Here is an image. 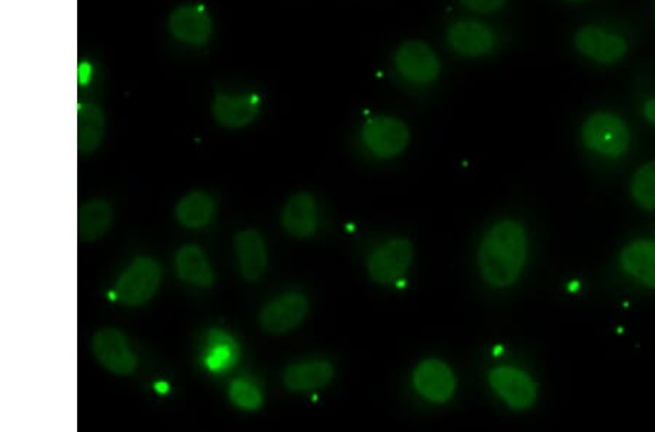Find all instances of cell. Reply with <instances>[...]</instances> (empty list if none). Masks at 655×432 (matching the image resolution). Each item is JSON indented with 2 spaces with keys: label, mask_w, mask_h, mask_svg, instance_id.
<instances>
[{
  "label": "cell",
  "mask_w": 655,
  "mask_h": 432,
  "mask_svg": "<svg viewBox=\"0 0 655 432\" xmlns=\"http://www.w3.org/2000/svg\"><path fill=\"white\" fill-rule=\"evenodd\" d=\"M529 259V235L520 222L506 218L491 226L477 249L482 280L494 289H509L520 280Z\"/></svg>",
  "instance_id": "obj_1"
},
{
  "label": "cell",
  "mask_w": 655,
  "mask_h": 432,
  "mask_svg": "<svg viewBox=\"0 0 655 432\" xmlns=\"http://www.w3.org/2000/svg\"><path fill=\"white\" fill-rule=\"evenodd\" d=\"M580 136L587 150L606 159L625 156L632 144L630 126L612 111H598L587 117Z\"/></svg>",
  "instance_id": "obj_2"
},
{
  "label": "cell",
  "mask_w": 655,
  "mask_h": 432,
  "mask_svg": "<svg viewBox=\"0 0 655 432\" xmlns=\"http://www.w3.org/2000/svg\"><path fill=\"white\" fill-rule=\"evenodd\" d=\"M161 281L162 268L157 259L139 257L118 279L114 295L122 306H144L157 295Z\"/></svg>",
  "instance_id": "obj_3"
},
{
  "label": "cell",
  "mask_w": 655,
  "mask_h": 432,
  "mask_svg": "<svg viewBox=\"0 0 655 432\" xmlns=\"http://www.w3.org/2000/svg\"><path fill=\"white\" fill-rule=\"evenodd\" d=\"M572 43L582 57L602 66L618 65L630 53L625 35L599 24L580 26Z\"/></svg>",
  "instance_id": "obj_4"
},
{
  "label": "cell",
  "mask_w": 655,
  "mask_h": 432,
  "mask_svg": "<svg viewBox=\"0 0 655 432\" xmlns=\"http://www.w3.org/2000/svg\"><path fill=\"white\" fill-rule=\"evenodd\" d=\"M411 240L395 238L373 249L367 258V272L380 285L399 284L412 266Z\"/></svg>",
  "instance_id": "obj_5"
},
{
  "label": "cell",
  "mask_w": 655,
  "mask_h": 432,
  "mask_svg": "<svg viewBox=\"0 0 655 432\" xmlns=\"http://www.w3.org/2000/svg\"><path fill=\"white\" fill-rule=\"evenodd\" d=\"M411 133L408 126L397 117L375 116L362 127L364 148L377 159L399 156L408 148Z\"/></svg>",
  "instance_id": "obj_6"
},
{
  "label": "cell",
  "mask_w": 655,
  "mask_h": 432,
  "mask_svg": "<svg viewBox=\"0 0 655 432\" xmlns=\"http://www.w3.org/2000/svg\"><path fill=\"white\" fill-rule=\"evenodd\" d=\"M494 393L513 411H526L538 400L539 388L534 377L514 366L494 367L488 375Z\"/></svg>",
  "instance_id": "obj_7"
},
{
  "label": "cell",
  "mask_w": 655,
  "mask_h": 432,
  "mask_svg": "<svg viewBox=\"0 0 655 432\" xmlns=\"http://www.w3.org/2000/svg\"><path fill=\"white\" fill-rule=\"evenodd\" d=\"M394 63L398 75L412 85L433 84L441 71L434 50L422 41L400 44L395 52Z\"/></svg>",
  "instance_id": "obj_8"
},
{
  "label": "cell",
  "mask_w": 655,
  "mask_h": 432,
  "mask_svg": "<svg viewBox=\"0 0 655 432\" xmlns=\"http://www.w3.org/2000/svg\"><path fill=\"white\" fill-rule=\"evenodd\" d=\"M90 349H93L97 361L112 375L130 376L138 368L139 360L136 354L131 352L129 341L116 327L99 330L94 335Z\"/></svg>",
  "instance_id": "obj_9"
},
{
  "label": "cell",
  "mask_w": 655,
  "mask_h": 432,
  "mask_svg": "<svg viewBox=\"0 0 655 432\" xmlns=\"http://www.w3.org/2000/svg\"><path fill=\"white\" fill-rule=\"evenodd\" d=\"M309 299L302 293H286L272 299L259 312L258 321L270 335H283L303 324L309 313Z\"/></svg>",
  "instance_id": "obj_10"
},
{
  "label": "cell",
  "mask_w": 655,
  "mask_h": 432,
  "mask_svg": "<svg viewBox=\"0 0 655 432\" xmlns=\"http://www.w3.org/2000/svg\"><path fill=\"white\" fill-rule=\"evenodd\" d=\"M412 385L417 393L429 402L445 403L457 392L458 381L448 364L439 358H427L414 370Z\"/></svg>",
  "instance_id": "obj_11"
},
{
  "label": "cell",
  "mask_w": 655,
  "mask_h": 432,
  "mask_svg": "<svg viewBox=\"0 0 655 432\" xmlns=\"http://www.w3.org/2000/svg\"><path fill=\"white\" fill-rule=\"evenodd\" d=\"M445 39L454 52L465 57L488 56L498 44L491 26L471 20L454 22L449 26Z\"/></svg>",
  "instance_id": "obj_12"
},
{
  "label": "cell",
  "mask_w": 655,
  "mask_h": 432,
  "mask_svg": "<svg viewBox=\"0 0 655 432\" xmlns=\"http://www.w3.org/2000/svg\"><path fill=\"white\" fill-rule=\"evenodd\" d=\"M170 31L180 43L202 47L213 34L212 18L203 4H182L171 13Z\"/></svg>",
  "instance_id": "obj_13"
},
{
  "label": "cell",
  "mask_w": 655,
  "mask_h": 432,
  "mask_svg": "<svg viewBox=\"0 0 655 432\" xmlns=\"http://www.w3.org/2000/svg\"><path fill=\"white\" fill-rule=\"evenodd\" d=\"M261 109L257 94H217L212 104V114L218 126L229 130L244 129L251 125Z\"/></svg>",
  "instance_id": "obj_14"
},
{
  "label": "cell",
  "mask_w": 655,
  "mask_h": 432,
  "mask_svg": "<svg viewBox=\"0 0 655 432\" xmlns=\"http://www.w3.org/2000/svg\"><path fill=\"white\" fill-rule=\"evenodd\" d=\"M619 266L627 277L648 290H655V242L635 239L619 253Z\"/></svg>",
  "instance_id": "obj_15"
},
{
  "label": "cell",
  "mask_w": 655,
  "mask_h": 432,
  "mask_svg": "<svg viewBox=\"0 0 655 432\" xmlns=\"http://www.w3.org/2000/svg\"><path fill=\"white\" fill-rule=\"evenodd\" d=\"M281 225L296 239H308L320 226V212L315 198L309 193H298L286 203Z\"/></svg>",
  "instance_id": "obj_16"
},
{
  "label": "cell",
  "mask_w": 655,
  "mask_h": 432,
  "mask_svg": "<svg viewBox=\"0 0 655 432\" xmlns=\"http://www.w3.org/2000/svg\"><path fill=\"white\" fill-rule=\"evenodd\" d=\"M235 249L244 280L257 283L267 271L266 240L257 230H243L235 236Z\"/></svg>",
  "instance_id": "obj_17"
},
{
  "label": "cell",
  "mask_w": 655,
  "mask_h": 432,
  "mask_svg": "<svg viewBox=\"0 0 655 432\" xmlns=\"http://www.w3.org/2000/svg\"><path fill=\"white\" fill-rule=\"evenodd\" d=\"M335 376V368L326 360L291 364L284 370L283 381L290 392H312L326 388Z\"/></svg>",
  "instance_id": "obj_18"
},
{
  "label": "cell",
  "mask_w": 655,
  "mask_h": 432,
  "mask_svg": "<svg viewBox=\"0 0 655 432\" xmlns=\"http://www.w3.org/2000/svg\"><path fill=\"white\" fill-rule=\"evenodd\" d=\"M114 210L107 199H93L77 212V239L80 244H94L111 227Z\"/></svg>",
  "instance_id": "obj_19"
},
{
  "label": "cell",
  "mask_w": 655,
  "mask_h": 432,
  "mask_svg": "<svg viewBox=\"0 0 655 432\" xmlns=\"http://www.w3.org/2000/svg\"><path fill=\"white\" fill-rule=\"evenodd\" d=\"M106 136V116L95 104H80L77 108V150L90 154L101 145Z\"/></svg>",
  "instance_id": "obj_20"
},
{
  "label": "cell",
  "mask_w": 655,
  "mask_h": 432,
  "mask_svg": "<svg viewBox=\"0 0 655 432\" xmlns=\"http://www.w3.org/2000/svg\"><path fill=\"white\" fill-rule=\"evenodd\" d=\"M176 272L185 283L197 288H211L215 283V272L208 263L206 253L197 245H185L176 253Z\"/></svg>",
  "instance_id": "obj_21"
},
{
  "label": "cell",
  "mask_w": 655,
  "mask_h": 432,
  "mask_svg": "<svg viewBox=\"0 0 655 432\" xmlns=\"http://www.w3.org/2000/svg\"><path fill=\"white\" fill-rule=\"evenodd\" d=\"M215 213V199L202 191H194V193L185 195L175 208V217L180 225L194 230L207 226Z\"/></svg>",
  "instance_id": "obj_22"
},
{
  "label": "cell",
  "mask_w": 655,
  "mask_h": 432,
  "mask_svg": "<svg viewBox=\"0 0 655 432\" xmlns=\"http://www.w3.org/2000/svg\"><path fill=\"white\" fill-rule=\"evenodd\" d=\"M632 199L645 212H655V161L644 163L631 180Z\"/></svg>",
  "instance_id": "obj_23"
},
{
  "label": "cell",
  "mask_w": 655,
  "mask_h": 432,
  "mask_svg": "<svg viewBox=\"0 0 655 432\" xmlns=\"http://www.w3.org/2000/svg\"><path fill=\"white\" fill-rule=\"evenodd\" d=\"M230 402L244 411H257L262 407V393L247 380H235L229 389Z\"/></svg>",
  "instance_id": "obj_24"
},
{
  "label": "cell",
  "mask_w": 655,
  "mask_h": 432,
  "mask_svg": "<svg viewBox=\"0 0 655 432\" xmlns=\"http://www.w3.org/2000/svg\"><path fill=\"white\" fill-rule=\"evenodd\" d=\"M461 2L470 11L486 15V13L500 11L507 3V0H461Z\"/></svg>",
  "instance_id": "obj_25"
},
{
  "label": "cell",
  "mask_w": 655,
  "mask_h": 432,
  "mask_svg": "<svg viewBox=\"0 0 655 432\" xmlns=\"http://www.w3.org/2000/svg\"><path fill=\"white\" fill-rule=\"evenodd\" d=\"M643 117L649 125L655 127V97L647 99V101L643 104Z\"/></svg>",
  "instance_id": "obj_26"
},
{
  "label": "cell",
  "mask_w": 655,
  "mask_h": 432,
  "mask_svg": "<svg viewBox=\"0 0 655 432\" xmlns=\"http://www.w3.org/2000/svg\"><path fill=\"white\" fill-rule=\"evenodd\" d=\"M570 2H582V0H570Z\"/></svg>",
  "instance_id": "obj_27"
},
{
  "label": "cell",
  "mask_w": 655,
  "mask_h": 432,
  "mask_svg": "<svg viewBox=\"0 0 655 432\" xmlns=\"http://www.w3.org/2000/svg\"><path fill=\"white\" fill-rule=\"evenodd\" d=\"M654 21H655V0H654Z\"/></svg>",
  "instance_id": "obj_28"
}]
</instances>
